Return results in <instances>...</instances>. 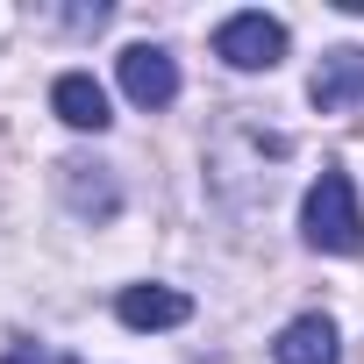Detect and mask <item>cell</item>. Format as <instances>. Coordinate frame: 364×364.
Listing matches in <instances>:
<instances>
[{
  "mask_svg": "<svg viewBox=\"0 0 364 364\" xmlns=\"http://www.w3.org/2000/svg\"><path fill=\"white\" fill-rule=\"evenodd\" d=\"M50 107H58V122H72V129H107L114 114H107V93H100V79L93 72H65L58 86H50Z\"/></svg>",
  "mask_w": 364,
  "mask_h": 364,
  "instance_id": "ba28073f",
  "label": "cell"
},
{
  "mask_svg": "<svg viewBox=\"0 0 364 364\" xmlns=\"http://www.w3.org/2000/svg\"><path fill=\"white\" fill-rule=\"evenodd\" d=\"M0 364H43V350H8Z\"/></svg>",
  "mask_w": 364,
  "mask_h": 364,
  "instance_id": "9c48e42d",
  "label": "cell"
},
{
  "mask_svg": "<svg viewBox=\"0 0 364 364\" xmlns=\"http://www.w3.org/2000/svg\"><path fill=\"white\" fill-rule=\"evenodd\" d=\"M343 350H336V321L328 314H300V321H286L279 328V343H272V364H336Z\"/></svg>",
  "mask_w": 364,
  "mask_h": 364,
  "instance_id": "8992f818",
  "label": "cell"
},
{
  "mask_svg": "<svg viewBox=\"0 0 364 364\" xmlns=\"http://www.w3.org/2000/svg\"><path fill=\"white\" fill-rule=\"evenodd\" d=\"M307 100H314L321 114H350V107L364 100V50H357V43L328 50L321 72H314V86H307Z\"/></svg>",
  "mask_w": 364,
  "mask_h": 364,
  "instance_id": "277c9868",
  "label": "cell"
},
{
  "mask_svg": "<svg viewBox=\"0 0 364 364\" xmlns=\"http://www.w3.org/2000/svg\"><path fill=\"white\" fill-rule=\"evenodd\" d=\"M114 314H122L129 328H178V321L193 314V300H186V293H171V286H122Z\"/></svg>",
  "mask_w": 364,
  "mask_h": 364,
  "instance_id": "52a82bcc",
  "label": "cell"
},
{
  "mask_svg": "<svg viewBox=\"0 0 364 364\" xmlns=\"http://www.w3.org/2000/svg\"><path fill=\"white\" fill-rule=\"evenodd\" d=\"M65 364H79V357H65Z\"/></svg>",
  "mask_w": 364,
  "mask_h": 364,
  "instance_id": "30bf717a",
  "label": "cell"
},
{
  "mask_svg": "<svg viewBox=\"0 0 364 364\" xmlns=\"http://www.w3.org/2000/svg\"><path fill=\"white\" fill-rule=\"evenodd\" d=\"M58 186H65L72 215H86V222H114V208H122V186L107 178V164H86V157H65V164H58Z\"/></svg>",
  "mask_w": 364,
  "mask_h": 364,
  "instance_id": "5b68a950",
  "label": "cell"
},
{
  "mask_svg": "<svg viewBox=\"0 0 364 364\" xmlns=\"http://www.w3.org/2000/svg\"><path fill=\"white\" fill-rule=\"evenodd\" d=\"M122 93L157 114V107L178 100V65H171L157 43H129V50H122Z\"/></svg>",
  "mask_w": 364,
  "mask_h": 364,
  "instance_id": "3957f363",
  "label": "cell"
},
{
  "mask_svg": "<svg viewBox=\"0 0 364 364\" xmlns=\"http://www.w3.org/2000/svg\"><path fill=\"white\" fill-rule=\"evenodd\" d=\"M215 58L236 65V72H272V65L286 58V22L243 8V15H229V22L215 29Z\"/></svg>",
  "mask_w": 364,
  "mask_h": 364,
  "instance_id": "7a4b0ae2",
  "label": "cell"
},
{
  "mask_svg": "<svg viewBox=\"0 0 364 364\" xmlns=\"http://www.w3.org/2000/svg\"><path fill=\"white\" fill-rule=\"evenodd\" d=\"M300 229H307V243L314 250H328V257H350V250H364V208H357V186H350V171H321L314 186H307V208H300Z\"/></svg>",
  "mask_w": 364,
  "mask_h": 364,
  "instance_id": "6da1fadb",
  "label": "cell"
}]
</instances>
